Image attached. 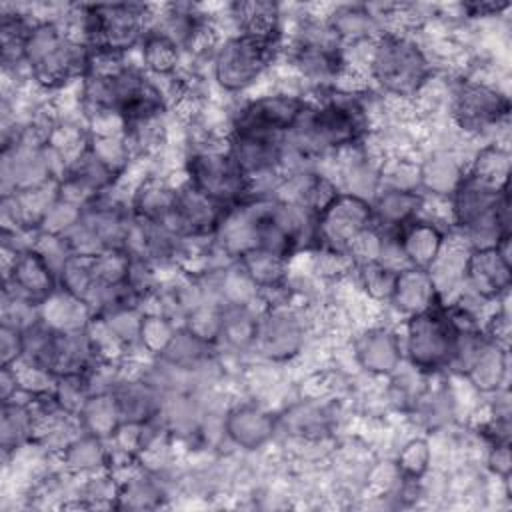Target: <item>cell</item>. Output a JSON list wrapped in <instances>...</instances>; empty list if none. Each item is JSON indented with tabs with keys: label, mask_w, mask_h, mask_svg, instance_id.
Masks as SVG:
<instances>
[{
	"label": "cell",
	"mask_w": 512,
	"mask_h": 512,
	"mask_svg": "<svg viewBox=\"0 0 512 512\" xmlns=\"http://www.w3.org/2000/svg\"><path fill=\"white\" fill-rule=\"evenodd\" d=\"M430 466V446L422 438L406 442L398 454L396 470L406 480H420Z\"/></svg>",
	"instance_id": "35"
},
{
	"label": "cell",
	"mask_w": 512,
	"mask_h": 512,
	"mask_svg": "<svg viewBox=\"0 0 512 512\" xmlns=\"http://www.w3.org/2000/svg\"><path fill=\"white\" fill-rule=\"evenodd\" d=\"M176 188L160 176H146L132 192L130 210L136 218L164 226L172 216Z\"/></svg>",
	"instance_id": "20"
},
{
	"label": "cell",
	"mask_w": 512,
	"mask_h": 512,
	"mask_svg": "<svg viewBox=\"0 0 512 512\" xmlns=\"http://www.w3.org/2000/svg\"><path fill=\"white\" fill-rule=\"evenodd\" d=\"M58 288V272L34 246L10 256V264L4 272L2 292L40 306Z\"/></svg>",
	"instance_id": "12"
},
{
	"label": "cell",
	"mask_w": 512,
	"mask_h": 512,
	"mask_svg": "<svg viewBox=\"0 0 512 512\" xmlns=\"http://www.w3.org/2000/svg\"><path fill=\"white\" fill-rule=\"evenodd\" d=\"M440 300L442 298L428 270L414 268V266H406L398 270L390 302L406 318L432 308Z\"/></svg>",
	"instance_id": "18"
},
{
	"label": "cell",
	"mask_w": 512,
	"mask_h": 512,
	"mask_svg": "<svg viewBox=\"0 0 512 512\" xmlns=\"http://www.w3.org/2000/svg\"><path fill=\"white\" fill-rule=\"evenodd\" d=\"M78 420H80L84 432H88L96 438H102V440L112 438L122 424L120 408H118L114 394L112 392L92 394L86 400V404L82 406Z\"/></svg>",
	"instance_id": "24"
},
{
	"label": "cell",
	"mask_w": 512,
	"mask_h": 512,
	"mask_svg": "<svg viewBox=\"0 0 512 512\" xmlns=\"http://www.w3.org/2000/svg\"><path fill=\"white\" fill-rule=\"evenodd\" d=\"M460 328L456 326L448 304L440 300L432 308L406 318L402 350L420 374H436L452 366Z\"/></svg>",
	"instance_id": "4"
},
{
	"label": "cell",
	"mask_w": 512,
	"mask_h": 512,
	"mask_svg": "<svg viewBox=\"0 0 512 512\" xmlns=\"http://www.w3.org/2000/svg\"><path fill=\"white\" fill-rule=\"evenodd\" d=\"M102 438H96L88 432H82L74 438L60 454L66 468L74 472H94L108 466L110 452L104 448Z\"/></svg>",
	"instance_id": "31"
},
{
	"label": "cell",
	"mask_w": 512,
	"mask_h": 512,
	"mask_svg": "<svg viewBox=\"0 0 512 512\" xmlns=\"http://www.w3.org/2000/svg\"><path fill=\"white\" fill-rule=\"evenodd\" d=\"M38 318L52 330L76 332L84 330L94 314L84 300L76 298L64 288H58L38 306Z\"/></svg>",
	"instance_id": "21"
},
{
	"label": "cell",
	"mask_w": 512,
	"mask_h": 512,
	"mask_svg": "<svg viewBox=\"0 0 512 512\" xmlns=\"http://www.w3.org/2000/svg\"><path fill=\"white\" fill-rule=\"evenodd\" d=\"M280 50L282 34H230L212 52L214 80L226 92H242L258 82Z\"/></svg>",
	"instance_id": "5"
},
{
	"label": "cell",
	"mask_w": 512,
	"mask_h": 512,
	"mask_svg": "<svg viewBox=\"0 0 512 512\" xmlns=\"http://www.w3.org/2000/svg\"><path fill=\"white\" fill-rule=\"evenodd\" d=\"M372 226L370 200L340 192L338 198L316 216L314 248H330L348 252L354 238Z\"/></svg>",
	"instance_id": "8"
},
{
	"label": "cell",
	"mask_w": 512,
	"mask_h": 512,
	"mask_svg": "<svg viewBox=\"0 0 512 512\" xmlns=\"http://www.w3.org/2000/svg\"><path fill=\"white\" fill-rule=\"evenodd\" d=\"M510 238L496 246L472 248L464 262V284L482 300H500L508 294L512 282V264L508 256Z\"/></svg>",
	"instance_id": "10"
},
{
	"label": "cell",
	"mask_w": 512,
	"mask_h": 512,
	"mask_svg": "<svg viewBox=\"0 0 512 512\" xmlns=\"http://www.w3.org/2000/svg\"><path fill=\"white\" fill-rule=\"evenodd\" d=\"M258 316L252 306H222L220 308V332L218 342L234 352H242L254 346Z\"/></svg>",
	"instance_id": "25"
},
{
	"label": "cell",
	"mask_w": 512,
	"mask_h": 512,
	"mask_svg": "<svg viewBox=\"0 0 512 512\" xmlns=\"http://www.w3.org/2000/svg\"><path fill=\"white\" fill-rule=\"evenodd\" d=\"M356 270H358L360 286L370 298L390 300L396 284V274H398L396 268L386 266L382 262H366V264H358Z\"/></svg>",
	"instance_id": "34"
},
{
	"label": "cell",
	"mask_w": 512,
	"mask_h": 512,
	"mask_svg": "<svg viewBox=\"0 0 512 512\" xmlns=\"http://www.w3.org/2000/svg\"><path fill=\"white\" fill-rule=\"evenodd\" d=\"M24 354V330L2 322L0 326V366H14Z\"/></svg>",
	"instance_id": "36"
},
{
	"label": "cell",
	"mask_w": 512,
	"mask_h": 512,
	"mask_svg": "<svg viewBox=\"0 0 512 512\" xmlns=\"http://www.w3.org/2000/svg\"><path fill=\"white\" fill-rule=\"evenodd\" d=\"M306 106L308 100L288 92L260 96L246 102L234 114L232 128H250L258 132L286 136L300 120Z\"/></svg>",
	"instance_id": "11"
},
{
	"label": "cell",
	"mask_w": 512,
	"mask_h": 512,
	"mask_svg": "<svg viewBox=\"0 0 512 512\" xmlns=\"http://www.w3.org/2000/svg\"><path fill=\"white\" fill-rule=\"evenodd\" d=\"M186 182L222 208L248 200L254 192L252 180L230 156L228 148H196L186 158Z\"/></svg>",
	"instance_id": "7"
},
{
	"label": "cell",
	"mask_w": 512,
	"mask_h": 512,
	"mask_svg": "<svg viewBox=\"0 0 512 512\" xmlns=\"http://www.w3.org/2000/svg\"><path fill=\"white\" fill-rule=\"evenodd\" d=\"M214 348H216V344L202 340L200 336H196L182 324V326H178L174 338L170 340L168 348L162 352V356L158 360L172 364L180 370L194 372L212 360Z\"/></svg>",
	"instance_id": "23"
},
{
	"label": "cell",
	"mask_w": 512,
	"mask_h": 512,
	"mask_svg": "<svg viewBox=\"0 0 512 512\" xmlns=\"http://www.w3.org/2000/svg\"><path fill=\"white\" fill-rule=\"evenodd\" d=\"M84 14V44L118 54L140 46L154 20L150 6L134 2L90 4L84 6Z\"/></svg>",
	"instance_id": "6"
},
{
	"label": "cell",
	"mask_w": 512,
	"mask_h": 512,
	"mask_svg": "<svg viewBox=\"0 0 512 512\" xmlns=\"http://www.w3.org/2000/svg\"><path fill=\"white\" fill-rule=\"evenodd\" d=\"M466 170L448 154H434L418 168V184L432 194L450 196Z\"/></svg>",
	"instance_id": "30"
},
{
	"label": "cell",
	"mask_w": 512,
	"mask_h": 512,
	"mask_svg": "<svg viewBox=\"0 0 512 512\" xmlns=\"http://www.w3.org/2000/svg\"><path fill=\"white\" fill-rule=\"evenodd\" d=\"M334 36L344 42H362L372 38V32L378 28V18L372 14L368 6L362 4H348L338 6L326 20Z\"/></svg>",
	"instance_id": "26"
},
{
	"label": "cell",
	"mask_w": 512,
	"mask_h": 512,
	"mask_svg": "<svg viewBox=\"0 0 512 512\" xmlns=\"http://www.w3.org/2000/svg\"><path fill=\"white\" fill-rule=\"evenodd\" d=\"M228 152L254 184V178L274 176L284 166V136L230 128Z\"/></svg>",
	"instance_id": "13"
},
{
	"label": "cell",
	"mask_w": 512,
	"mask_h": 512,
	"mask_svg": "<svg viewBox=\"0 0 512 512\" xmlns=\"http://www.w3.org/2000/svg\"><path fill=\"white\" fill-rule=\"evenodd\" d=\"M368 72L386 94L402 100L420 96L432 80V64L426 52L404 32H380L374 38Z\"/></svg>",
	"instance_id": "3"
},
{
	"label": "cell",
	"mask_w": 512,
	"mask_h": 512,
	"mask_svg": "<svg viewBox=\"0 0 512 512\" xmlns=\"http://www.w3.org/2000/svg\"><path fill=\"white\" fill-rule=\"evenodd\" d=\"M356 360L374 374H392L402 362V340L388 328H370L354 344Z\"/></svg>",
	"instance_id": "19"
},
{
	"label": "cell",
	"mask_w": 512,
	"mask_h": 512,
	"mask_svg": "<svg viewBox=\"0 0 512 512\" xmlns=\"http://www.w3.org/2000/svg\"><path fill=\"white\" fill-rule=\"evenodd\" d=\"M304 346V324L288 306L266 308L258 316L254 348L268 360H290Z\"/></svg>",
	"instance_id": "14"
},
{
	"label": "cell",
	"mask_w": 512,
	"mask_h": 512,
	"mask_svg": "<svg viewBox=\"0 0 512 512\" xmlns=\"http://www.w3.org/2000/svg\"><path fill=\"white\" fill-rule=\"evenodd\" d=\"M176 330H178V326H176L174 318H170L162 312H146L140 322L138 342L148 354L160 358L162 352L168 348L170 340L174 338Z\"/></svg>",
	"instance_id": "33"
},
{
	"label": "cell",
	"mask_w": 512,
	"mask_h": 512,
	"mask_svg": "<svg viewBox=\"0 0 512 512\" xmlns=\"http://www.w3.org/2000/svg\"><path fill=\"white\" fill-rule=\"evenodd\" d=\"M236 262L246 272V276L256 284L258 292L266 288H274L288 280V274H286L288 260L278 254L254 248L244 252L240 258H236Z\"/></svg>",
	"instance_id": "29"
},
{
	"label": "cell",
	"mask_w": 512,
	"mask_h": 512,
	"mask_svg": "<svg viewBox=\"0 0 512 512\" xmlns=\"http://www.w3.org/2000/svg\"><path fill=\"white\" fill-rule=\"evenodd\" d=\"M276 430V418L256 404H238L224 418V434L244 450L264 446Z\"/></svg>",
	"instance_id": "17"
},
{
	"label": "cell",
	"mask_w": 512,
	"mask_h": 512,
	"mask_svg": "<svg viewBox=\"0 0 512 512\" xmlns=\"http://www.w3.org/2000/svg\"><path fill=\"white\" fill-rule=\"evenodd\" d=\"M14 396L2 402V420H0V446L4 456L16 454V450L34 442V416L28 404V394L24 400Z\"/></svg>",
	"instance_id": "22"
},
{
	"label": "cell",
	"mask_w": 512,
	"mask_h": 512,
	"mask_svg": "<svg viewBox=\"0 0 512 512\" xmlns=\"http://www.w3.org/2000/svg\"><path fill=\"white\" fill-rule=\"evenodd\" d=\"M88 46L72 38L60 22L38 18L24 42V66L30 80L44 90H56L84 76Z\"/></svg>",
	"instance_id": "1"
},
{
	"label": "cell",
	"mask_w": 512,
	"mask_h": 512,
	"mask_svg": "<svg viewBox=\"0 0 512 512\" xmlns=\"http://www.w3.org/2000/svg\"><path fill=\"white\" fill-rule=\"evenodd\" d=\"M508 114V96L490 84L466 80L454 90L452 118L464 132L480 134L496 128L508 118Z\"/></svg>",
	"instance_id": "9"
},
{
	"label": "cell",
	"mask_w": 512,
	"mask_h": 512,
	"mask_svg": "<svg viewBox=\"0 0 512 512\" xmlns=\"http://www.w3.org/2000/svg\"><path fill=\"white\" fill-rule=\"evenodd\" d=\"M394 242L406 266L428 270L444 250L446 238L434 222L416 216L394 234Z\"/></svg>",
	"instance_id": "15"
},
{
	"label": "cell",
	"mask_w": 512,
	"mask_h": 512,
	"mask_svg": "<svg viewBox=\"0 0 512 512\" xmlns=\"http://www.w3.org/2000/svg\"><path fill=\"white\" fill-rule=\"evenodd\" d=\"M508 172H510V152L498 144L484 146L472 160L470 170H466V174L498 188L508 184Z\"/></svg>",
	"instance_id": "32"
},
{
	"label": "cell",
	"mask_w": 512,
	"mask_h": 512,
	"mask_svg": "<svg viewBox=\"0 0 512 512\" xmlns=\"http://www.w3.org/2000/svg\"><path fill=\"white\" fill-rule=\"evenodd\" d=\"M238 32L256 36L282 34L280 8L272 2H238L230 6Z\"/></svg>",
	"instance_id": "27"
},
{
	"label": "cell",
	"mask_w": 512,
	"mask_h": 512,
	"mask_svg": "<svg viewBox=\"0 0 512 512\" xmlns=\"http://www.w3.org/2000/svg\"><path fill=\"white\" fill-rule=\"evenodd\" d=\"M452 222L474 240V248L496 246L510 238V198L508 184L492 186L464 172L450 194Z\"/></svg>",
	"instance_id": "2"
},
{
	"label": "cell",
	"mask_w": 512,
	"mask_h": 512,
	"mask_svg": "<svg viewBox=\"0 0 512 512\" xmlns=\"http://www.w3.org/2000/svg\"><path fill=\"white\" fill-rule=\"evenodd\" d=\"M488 464L492 466V470L496 474H500L502 478L510 476V444H492L490 448V456H488Z\"/></svg>",
	"instance_id": "37"
},
{
	"label": "cell",
	"mask_w": 512,
	"mask_h": 512,
	"mask_svg": "<svg viewBox=\"0 0 512 512\" xmlns=\"http://www.w3.org/2000/svg\"><path fill=\"white\" fill-rule=\"evenodd\" d=\"M140 52H142L144 72L162 76V78H170L176 74L182 54H184L178 44H174L168 36H164L152 28L146 32V36L140 44Z\"/></svg>",
	"instance_id": "28"
},
{
	"label": "cell",
	"mask_w": 512,
	"mask_h": 512,
	"mask_svg": "<svg viewBox=\"0 0 512 512\" xmlns=\"http://www.w3.org/2000/svg\"><path fill=\"white\" fill-rule=\"evenodd\" d=\"M506 8H510L508 2H472V4H464V12H468L470 18L498 16Z\"/></svg>",
	"instance_id": "38"
},
{
	"label": "cell",
	"mask_w": 512,
	"mask_h": 512,
	"mask_svg": "<svg viewBox=\"0 0 512 512\" xmlns=\"http://www.w3.org/2000/svg\"><path fill=\"white\" fill-rule=\"evenodd\" d=\"M372 206V226L386 236H394L406 222L418 216L422 194L416 188H392L376 192Z\"/></svg>",
	"instance_id": "16"
}]
</instances>
